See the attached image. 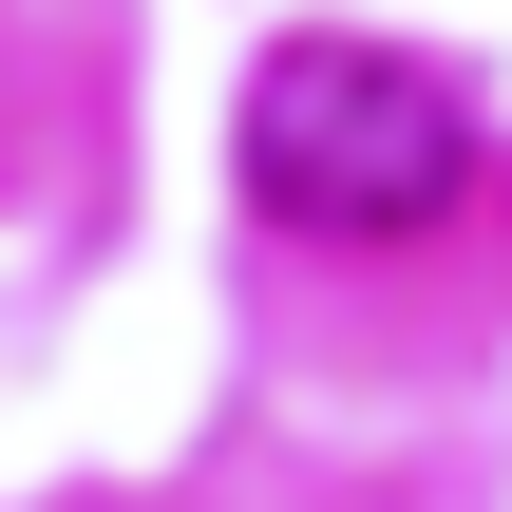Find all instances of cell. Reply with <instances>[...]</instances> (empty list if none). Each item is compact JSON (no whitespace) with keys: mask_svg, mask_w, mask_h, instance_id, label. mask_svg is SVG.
Wrapping results in <instances>:
<instances>
[{"mask_svg":"<svg viewBox=\"0 0 512 512\" xmlns=\"http://www.w3.org/2000/svg\"><path fill=\"white\" fill-rule=\"evenodd\" d=\"M475 190V114L456 76L380 57V38H285L247 76V209L266 228H323V247H399Z\"/></svg>","mask_w":512,"mask_h":512,"instance_id":"obj_1","label":"cell"}]
</instances>
